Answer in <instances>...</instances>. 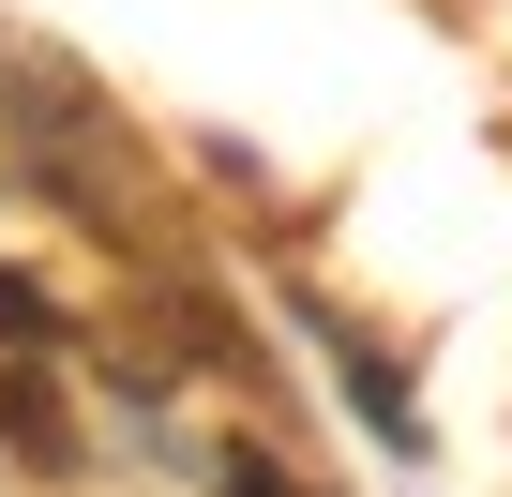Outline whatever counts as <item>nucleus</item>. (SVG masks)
<instances>
[{"label":"nucleus","instance_id":"2","mask_svg":"<svg viewBox=\"0 0 512 497\" xmlns=\"http://www.w3.org/2000/svg\"><path fill=\"white\" fill-rule=\"evenodd\" d=\"M0 437H16V452H46V467L76 452V422H61V392H46V377H0Z\"/></svg>","mask_w":512,"mask_h":497},{"label":"nucleus","instance_id":"1","mask_svg":"<svg viewBox=\"0 0 512 497\" xmlns=\"http://www.w3.org/2000/svg\"><path fill=\"white\" fill-rule=\"evenodd\" d=\"M0 196H76V211H106V121L76 106V76H46L16 46H0Z\"/></svg>","mask_w":512,"mask_h":497},{"label":"nucleus","instance_id":"4","mask_svg":"<svg viewBox=\"0 0 512 497\" xmlns=\"http://www.w3.org/2000/svg\"><path fill=\"white\" fill-rule=\"evenodd\" d=\"M0 332H61V317H46V302L16 287V272H0Z\"/></svg>","mask_w":512,"mask_h":497},{"label":"nucleus","instance_id":"3","mask_svg":"<svg viewBox=\"0 0 512 497\" xmlns=\"http://www.w3.org/2000/svg\"><path fill=\"white\" fill-rule=\"evenodd\" d=\"M226 497H317L302 467H272V452H226Z\"/></svg>","mask_w":512,"mask_h":497}]
</instances>
